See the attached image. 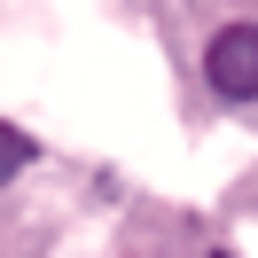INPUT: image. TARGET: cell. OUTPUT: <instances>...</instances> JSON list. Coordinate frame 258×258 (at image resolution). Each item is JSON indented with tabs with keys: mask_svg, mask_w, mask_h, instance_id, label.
I'll return each instance as SVG.
<instances>
[{
	"mask_svg": "<svg viewBox=\"0 0 258 258\" xmlns=\"http://www.w3.org/2000/svg\"><path fill=\"white\" fill-rule=\"evenodd\" d=\"M204 79L219 102H258V24H219L204 47Z\"/></svg>",
	"mask_w": 258,
	"mask_h": 258,
	"instance_id": "1",
	"label": "cell"
},
{
	"mask_svg": "<svg viewBox=\"0 0 258 258\" xmlns=\"http://www.w3.org/2000/svg\"><path fill=\"white\" fill-rule=\"evenodd\" d=\"M32 157H39V149H32V133H16L8 117H0V180H16V172H24Z\"/></svg>",
	"mask_w": 258,
	"mask_h": 258,
	"instance_id": "2",
	"label": "cell"
},
{
	"mask_svg": "<svg viewBox=\"0 0 258 258\" xmlns=\"http://www.w3.org/2000/svg\"><path fill=\"white\" fill-rule=\"evenodd\" d=\"M211 258H235V250H211Z\"/></svg>",
	"mask_w": 258,
	"mask_h": 258,
	"instance_id": "3",
	"label": "cell"
}]
</instances>
